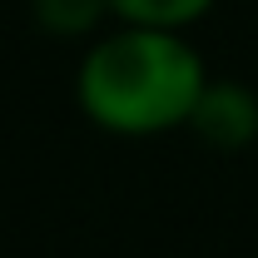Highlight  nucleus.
<instances>
[{
  "label": "nucleus",
  "mask_w": 258,
  "mask_h": 258,
  "mask_svg": "<svg viewBox=\"0 0 258 258\" xmlns=\"http://www.w3.org/2000/svg\"><path fill=\"white\" fill-rule=\"evenodd\" d=\"M209 90V70L179 30L119 25L99 35L75 70V99L85 119L109 134H164L184 129Z\"/></svg>",
  "instance_id": "f257e3e1"
},
{
  "label": "nucleus",
  "mask_w": 258,
  "mask_h": 258,
  "mask_svg": "<svg viewBox=\"0 0 258 258\" xmlns=\"http://www.w3.org/2000/svg\"><path fill=\"white\" fill-rule=\"evenodd\" d=\"M189 129H199V134H204L209 144H219V149H238V144H248L258 134V104H253V95H243L238 85H214V80H209V90L199 99Z\"/></svg>",
  "instance_id": "f03ea898"
},
{
  "label": "nucleus",
  "mask_w": 258,
  "mask_h": 258,
  "mask_svg": "<svg viewBox=\"0 0 258 258\" xmlns=\"http://www.w3.org/2000/svg\"><path fill=\"white\" fill-rule=\"evenodd\" d=\"M119 25H149V30H184L214 10V0H104Z\"/></svg>",
  "instance_id": "7ed1b4c3"
},
{
  "label": "nucleus",
  "mask_w": 258,
  "mask_h": 258,
  "mask_svg": "<svg viewBox=\"0 0 258 258\" xmlns=\"http://www.w3.org/2000/svg\"><path fill=\"white\" fill-rule=\"evenodd\" d=\"M99 10H109L104 0H35V15L40 25L55 35H80L99 20Z\"/></svg>",
  "instance_id": "20e7f679"
}]
</instances>
